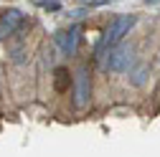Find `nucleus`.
I'll return each instance as SVG.
<instances>
[{
	"mask_svg": "<svg viewBox=\"0 0 160 157\" xmlns=\"http://www.w3.org/2000/svg\"><path fill=\"white\" fill-rule=\"evenodd\" d=\"M130 78H132V84L135 86H142L145 84V78H148V69L142 66V69H137L135 74H130Z\"/></svg>",
	"mask_w": 160,
	"mask_h": 157,
	"instance_id": "7",
	"label": "nucleus"
},
{
	"mask_svg": "<svg viewBox=\"0 0 160 157\" xmlns=\"http://www.w3.org/2000/svg\"><path fill=\"white\" fill-rule=\"evenodd\" d=\"M79 36H82V28H79V26H71V28H66V31H58L53 41H56L58 48H61L64 56H74V53H76V43H79Z\"/></svg>",
	"mask_w": 160,
	"mask_h": 157,
	"instance_id": "5",
	"label": "nucleus"
},
{
	"mask_svg": "<svg viewBox=\"0 0 160 157\" xmlns=\"http://www.w3.org/2000/svg\"><path fill=\"white\" fill-rule=\"evenodd\" d=\"M89 96H92L89 69H87V66H79L76 78H74V107H76V109H84V107L89 104Z\"/></svg>",
	"mask_w": 160,
	"mask_h": 157,
	"instance_id": "3",
	"label": "nucleus"
},
{
	"mask_svg": "<svg viewBox=\"0 0 160 157\" xmlns=\"http://www.w3.org/2000/svg\"><path fill=\"white\" fill-rule=\"evenodd\" d=\"M23 23H26L23 10H18V8H8V10H3V13H0V38L13 36Z\"/></svg>",
	"mask_w": 160,
	"mask_h": 157,
	"instance_id": "4",
	"label": "nucleus"
},
{
	"mask_svg": "<svg viewBox=\"0 0 160 157\" xmlns=\"http://www.w3.org/2000/svg\"><path fill=\"white\" fill-rule=\"evenodd\" d=\"M135 23H137V15H117L114 21L109 23V28L104 31V36H102V41L97 43V48H94V56L97 58H102L109 48H114L117 43H122V38L135 28Z\"/></svg>",
	"mask_w": 160,
	"mask_h": 157,
	"instance_id": "1",
	"label": "nucleus"
},
{
	"mask_svg": "<svg viewBox=\"0 0 160 157\" xmlns=\"http://www.w3.org/2000/svg\"><path fill=\"white\" fill-rule=\"evenodd\" d=\"M53 76H56V91L66 94V91H69V84H71V74H69V69L58 66V69L53 71Z\"/></svg>",
	"mask_w": 160,
	"mask_h": 157,
	"instance_id": "6",
	"label": "nucleus"
},
{
	"mask_svg": "<svg viewBox=\"0 0 160 157\" xmlns=\"http://www.w3.org/2000/svg\"><path fill=\"white\" fill-rule=\"evenodd\" d=\"M104 69L107 71H112V74H122V71H127L130 69V64H132V48L130 46H125V43H117L114 48H109L107 53H104Z\"/></svg>",
	"mask_w": 160,
	"mask_h": 157,
	"instance_id": "2",
	"label": "nucleus"
}]
</instances>
